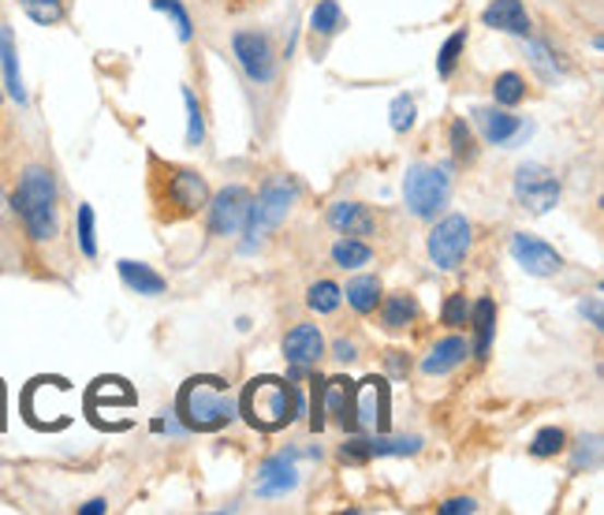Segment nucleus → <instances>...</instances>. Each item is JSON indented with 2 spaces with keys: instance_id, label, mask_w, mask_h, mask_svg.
<instances>
[{
  "instance_id": "1",
  "label": "nucleus",
  "mask_w": 604,
  "mask_h": 515,
  "mask_svg": "<svg viewBox=\"0 0 604 515\" xmlns=\"http://www.w3.org/2000/svg\"><path fill=\"white\" fill-rule=\"evenodd\" d=\"M12 213L20 216L23 232L34 243H49L57 239L60 216H57V179L49 168L31 165L23 168L20 184L12 191Z\"/></svg>"
},
{
  "instance_id": "2",
  "label": "nucleus",
  "mask_w": 604,
  "mask_h": 515,
  "mask_svg": "<svg viewBox=\"0 0 604 515\" xmlns=\"http://www.w3.org/2000/svg\"><path fill=\"white\" fill-rule=\"evenodd\" d=\"M239 411L250 430L276 433L292 426L303 414V396L295 393L292 382H281V377H254V382L242 388Z\"/></svg>"
},
{
  "instance_id": "3",
  "label": "nucleus",
  "mask_w": 604,
  "mask_h": 515,
  "mask_svg": "<svg viewBox=\"0 0 604 515\" xmlns=\"http://www.w3.org/2000/svg\"><path fill=\"white\" fill-rule=\"evenodd\" d=\"M176 414L183 419L187 430L194 433H213L221 426H228L239 414V403L232 400V393L224 388L221 377H191L176 396Z\"/></svg>"
},
{
  "instance_id": "4",
  "label": "nucleus",
  "mask_w": 604,
  "mask_h": 515,
  "mask_svg": "<svg viewBox=\"0 0 604 515\" xmlns=\"http://www.w3.org/2000/svg\"><path fill=\"white\" fill-rule=\"evenodd\" d=\"M295 198H299V184L287 176H273L261 184L258 198H250V213H247V224H242V232H247L250 239L265 236V232L281 229L287 221V213H292Z\"/></svg>"
},
{
  "instance_id": "5",
  "label": "nucleus",
  "mask_w": 604,
  "mask_h": 515,
  "mask_svg": "<svg viewBox=\"0 0 604 515\" xmlns=\"http://www.w3.org/2000/svg\"><path fill=\"white\" fill-rule=\"evenodd\" d=\"M448 195H452V184H448L445 168L437 165H414L403 176V198H407V210L422 221H433L440 210L448 206Z\"/></svg>"
},
{
  "instance_id": "6",
  "label": "nucleus",
  "mask_w": 604,
  "mask_h": 515,
  "mask_svg": "<svg viewBox=\"0 0 604 515\" xmlns=\"http://www.w3.org/2000/svg\"><path fill=\"white\" fill-rule=\"evenodd\" d=\"M351 400H355V385L347 377H313V403H310V430L321 433L329 422H340L347 433H355V411H351Z\"/></svg>"
},
{
  "instance_id": "7",
  "label": "nucleus",
  "mask_w": 604,
  "mask_h": 515,
  "mask_svg": "<svg viewBox=\"0 0 604 515\" xmlns=\"http://www.w3.org/2000/svg\"><path fill=\"white\" fill-rule=\"evenodd\" d=\"M429 258L437 269H459L466 261V250H471V221L463 213H448L445 221H437V229L429 232Z\"/></svg>"
},
{
  "instance_id": "8",
  "label": "nucleus",
  "mask_w": 604,
  "mask_h": 515,
  "mask_svg": "<svg viewBox=\"0 0 604 515\" xmlns=\"http://www.w3.org/2000/svg\"><path fill=\"white\" fill-rule=\"evenodd\" d=\"M351 411H355V430H366V433L389 430V414H392L389 382H384V377H366V382H358Z\"/></svg>"
},
{
  "instance_id": "9",
  "label": "nucleus",
  "mask_w": 604,
  "mask_h": 515,
  "mask_svg": "<svg viewBox=\"0 0 604 515\" xmlns=\"http://www.w3.org/2000/svg\"><path fill=\"white\" fill-rule=\"evenodd\" d=\"M516 202L530 213H548L556 202H560V179L553 176L545 165H519L516 172Z\"/></svg>"
},
{
  "instance_id": "10",
  "label": "nucleus",
  "mask_w": 604,
  "mask_h": 515,
  "mask_svg": "<svg viewBox=\"0 0 604 515\" xmlns=\"http://www.w3.org/2000/svg\"><path fill=\"white\" fill-rule=\"evenodd\" d=\"M232 52H236L242 75L250 83H273L276 79V57H273V42L258 31H239L232 38Z\"/></svg>"
},
{
  "instance_id": "11",
  "label": "nucleus",
  "mask_w": 604,
  "mask_h": 515,
  "mask_svg": "<svg viewBox=\"0 0 604 515\" xmlns=\"http://www.w3.org/2000/svg\"><path fill=\"white\" fill-rule=\"evenodd\" d=\"M165 202L173 206L179 216H191L198 210H205V202H210V184H205L202 172L173 168L165 176Z\"/></svg>"
},
{
  "instance_id": "12",
  "label": "nucleus",
  "mask_w": 604,
  "mask_h": 515,
  "mask_svg": "<svg viewBox=\"0 0 604 515\" xmlns=\"http://www.w3.org/2000/svg\"><path fill=\"white\" fill-rule=\"evenodd\" d=\"M205 206H210V232L213 236H236V232H242V224H247L250 191L247 187H239V184H232Z\"/></svg>"
},
{
  "instance_id": "13",
  "label": "nucleus",
  "mask_w": 604,
  "mask_h": 515,
  "mask_svg": "<svg viewBox=\"0 0 604 515\" xmlns=\"http://www.w3.org/2000/svg\"><path fill=\"white\" fill-rule=\"evenodd\" d=\"M511 258H516L530 277H556L564 266L556 247H548L545 239L530 236V232H516V236H511Z\"/></svg>"
},
{
  "instance_id": "14",
  "label": "nucleus",
  "mask_w": 604,
  "mask_h": 515,
  "mask_svg": "<svg viewBox=\"0 0 604 515\" xmlns=\"http://www.w3.org/2000/svg\"><path fill=\"white\" fill-rule=\"evenodd\" d=\"M295 485H299V471H295V456H292V452H281V456H273V459H265V464H261L254 493L265 496V501H269V496L292 493Z\"/></svg>"
},
{
  "instance_id": "15",
  "label": "nucleus",
  "mask_w": 604,
  "mask_h": 515,
  "mask_svg": "<svg viewBox=\"0 0 604 515\" xmlns=\"http://www.w3.org/2000/svg\"><path fill=\"white\" fill-rule=\"evenodd\" d=\"M324 355V337H321V329L318 325H295L292 332L284 337V359L292 366H303V370H310V366H318V359Z\"/></svg>"
},
{
  "instance_id": "16",
  "label": "nucleus",
  "mask_w": 604,
  "mask_h": 515,
  "mask_svg": "<svg viewBox=\"0 0 604 515\" xmlns=\"http://www.w3.org/2000/svg\"><path fill=\"white\" fill-rule=\"evenodd\" d=\"M474 120H477V128H482L485 142H493V147H511V142H519L522 134L530 131L519 116L504 113V108H477Z\"/></svg>"
},
{
  "instance_id": "17",
  "label": "nucleus",
  "mask_w": 604,
  "mask_h": 515,
  "mask_svg": "<svg viewBox=\"0 0 604 515\" xmlns=\"http://www.w3.org/2000/svg\"><path fill=\"white\" fill-rule=\"evenodd\" d=\"M482 23L493 26V31L516 34V38H530V31H534L522 0H493V4L482 12Z\"/></svg>"
},
{
  "instance_id": "18",
  "label": "nucleus",
  "mask_w": 604,
  "mask_h": 515,
  "mask_svg": "<svg viewBox=\"0 0 604 515\" xmlns=\"http://www.w3.org/2000/svg\"><path fill=\"white\" fill-rule=\"evenodd\" d=\"M466 340L463 337H445V340H437L433 343V351L426 359H422V374H429V377H440V374H448V370H455L459 363L466 359Z\"/></svg>"
},
{
  "instance_id": "19",
  "label": "nucleus",
  "mask_w": 604,
  "mask_h": 515,
  "mask_svg": "<svg viewBox=\"0 0 604 515\" xmlns=\"http://www.w3.org/2000/svg\"><path fill=\"white\" fill-rule=\"evenodd\" d=\"M329 224L340 236H369V232H374V216H369L366 206H358V202H336L329 210Z\"/></svg>"
},
{
  "instance_id": "20",
  "label": "nucleus",
  "mask_w": 604,
  "mask_h": 515,
  "mask_svg": "<svg viewBox=\"0 0 604 515\" xmlns=\"http://www.w3.org/2000/svg\"><path fill=\"white\" fill-rule=\"evenodd\" d=\"M0 68H4V86L8 94L20 105H26V90H23V75H20V52H15V34L12 26L0 31Z\"/></svg>"
},
{
  "instance_id": "21",
  "label": "nucleus",
  "mask_w": 604,
  "mask_h": 515,
  "mask_svg": "<svg viewBox=\"0 0 604 515\" xmlns=\"http://www.w3.org/2000/svg\"><path fill=\"white\" fill-rule=\"evenodd\" d=\"M377 306H381V325H384L389 332L407 329V325H411L414 318H418V303H414L411 292H395V295H389V300H381Z\"/></svg>"
},
{
  "instance_id": "22",
  "label": "nucleus",
  "mask_w": 604,
  "mask_h": 515,
  "mask_svg": "<svg viewBox=\"0 0 604 515\" xmlns=\"http://www.w3.org/2000/svg\"><path fill=\"white\" fill-rule=\"evenodd\" d=\"M120 280L139 295H161L168 288V280L161 273H153L150 266H142V261H128V258L120 261Z\"/></svg>"
},
{
  "instance_id": "23",
  "label": "nucleus",
  "mask_w": 604,
  "mask_h": 515,
  "mask_svg": "<svg viewBox=\"0 0 604 515\" xmlns=\"http://www.w3.org/2000/svg\"><path fill=\"white\" fill-rule=\"evenodd\" d=\"M471 314H474V332H477L474 351H477V359H485L489 355V348H493V329H497V303L477 300Z\"/></svg>"
},
{
  "instance_id": "24",
  "label": "nucleus",
  "mask_w": 604,
  "mask_h": 515,
  "mask_svg": "<svg viewBox=\"0 0 604 515\" xmlns=\"http://www.w3.org/2000/svg\"><path fill=\"white\" fill-rule=\"evenodd\" d=\"M347 303L355 306L358 314H374L377 303H381V280L377 277H355L347 284Z\"/></svg>"
},
{
  "instance_id": "25",
  "label": "nucleus",
  "mask_w": 604,
  "mask_h": 515,
  "mask_svg": "<svg viewBox=\"0 0 604 515\" xmlns=\"http://www.w3.org/2000/svg\"><path fill=\"white\" fill-rule=\"evenodd\" d=\"M332 261H336L340 269H363L374 261V247L369 243H363L358 236H344L332 247Z\"/></svg>"
},
{
  "instance_id": "26",
  "label": "nucleus",
  "mask_w": 604,
  "mask_h": 515,
  "mask_svg": "<svg viewBox=\"0 0 604 515\" xmlns=\"http://www.w3.org/2000/svg\"><path fill=\"white\" fill-rule=\"evenodd\" d=\"M422 448V437H384V433H374L366 441L369 459L374 456H414Z\"/></svg>"
},
{
  "instance_id": "27",
  "label": "nucleus",
  "mask_w": 604,
  "mask_h": 515,
  "mask_svg": "<svg viewBox=\"0 0 604 515\" xmlns=\"http://www.w3.org/2000/svg\"><path fill=\"white\" fill-rule=\"evenodd\" d=\"M20 4L38 26H57V23H64V15H68L64 0H20Z\"/></svg>"
},
{
  "instance_id": "28",
  "label": "nucleus",
  "mask_w": 604,
  "mask_h": 515,
  "mask_svg": "<svg viewBox=\"0 0 604 515\" xmlns=\"http://www.w3.org/2000/svg\"><path fill=\"white\" fill-rule=\"evenodd\" d=\"M344 300V288L332 284V280H318V284H310V292H306V303H310V311L318 314H332Z\"/></svg>"
},
{
  "instance_id": "29",
  "label": "nucleus",
  "mask_w": 604,
  "mask_h": 515,
  "mask_svg": "<svg viewBox=\"0 0 604 515\" xmlns=\"http://www.w3.org/2000/svg\"><path fill=\"white\" fill-rule=\"evenodd\" d=\"M340 26H344V12H340L336 0H321V4L310 12V31L313 34H324V38H329V34H336Z\"/></svg>"
},
{
  "instance_id": "30",
  "label": "nucleus",
  "mask_w": 604,
  "mask_h": 515,
  "mask_svg": "<svg viewBox=\"0 0 604 515\" xmlns=\"http://www.w3.org/2000/svg\"><path fill=\"white\" fill-rule=\"evenodd\" d=\"M493 97H497V105L504 108L519 105L522 97H526V79L516 75V71H504V75H497V83H493Z\"/></svg>"
},
{
  "instance_id": "31",
  "label": "nucleus",
  "mask_w": 604,
  "mask_h": 515,
  "mask_svg": "<svg viewBox=\"0 0 604 515\" xmlns=\"http://www.w3.org/2000/svg\"><path fill=\"white\" fill-rule=\"evenodd\" d=\"M463 49H466V31H455L452 38L440 45V52H437V75L440 79L452 75L455 65H459V57H463Z\"/></svg>"
},
{
  "instance_id": "32",
  "label": "nucleus",
  "mask_w": 604,
  "mask_h": 515,
  "mask_svg": "<svg viewBox=\"0 0 604 515\" xmlns=\"http://www.w3.org/2000/svg\"><path fill=\"white\" fill-rule=\"evenodd\" d=\"M183 105H187V147H202L205 120H202V105H198L191 86H183Z\"/></svg>"
},
{
  "instance_id": "33",
  "label": "nucleus",
  "mask_w": 604,
  "mask_h": 515,
  "mask_svg": "<svg viewBox=\"0 0 604 515\" xmlns=\"http://www.w3.org/2000/svg\"><path fill=\"white\" fill-rule=\"evenodd\" d=\"M564 445H567L564 430L560 426H545L534 441H530V456L548 459V456H556V452H564Z\"/></svg>"
},
{
  "instance_id": "34",
  "label": "nucleus",
  "mask_w": 604,
  "mask_h": 515,
  "mask_svg": "<svg viewBox=\"0 0 604 515\" xmlns=\"http://www.w3.org/2000/svg\"><path fill=\"white\" fill-rule=\"evenodd\" d=\"M79 250H83L86 258H97V236H94V206H79Z\"/></svg>"
},
{
  "instance_id": "35",
  "label": "nucleus",
  "mask_w": 604,
  "mask_h": 515,
  "mask_svg": "<svg viewBox=\"0 0 604 515\" xmlns=\"http://www.w3.org/2000/svg\"><path fill=\"white\" fill-rule=\"evenodd\" d=\"M452 157L463 161V165L477 157V142H474V131L466 128V120H455L452 124Z\"/></svg>"
},
{
  "instance_id": "36",
  "label": "nucleus",
  "mask_w": 604,
  "mask_h": 515,
  "mask_svg": "<svg viewBox=\"0 0 604 515\" xmlns=\"http://www.w3.org/2000/svg\"><path fill=\"white\" fill-rule=\"evenodd\" d=\"M153 8H157V12H165V15H173V23L179 31V42H191L194 26H191V15H187V8L179 4V0H153Z\"/></svg>"
},
{
  "instance_id": "37",
  "label": "nucleus",
  "mask_w": 604,
  "mask_h": 515,
  "mask_svg": "<svg viewBox=\"0 0 604 515\" xmlns=\"http://www.w3.org/2000/svg\"><path fill=\"white\" fill-rule=\"evenodd\" d=\"M530 60H534V68L541 71V79H548V83L560 75V68H556V57L548 52L545 42H530Z\"/></svg>"
},
{
  "instance_id": "38",
  "label": "nucleus",
  "mask_w": 604,
  "mask_h": 515,
  "mask_svg": "<svg viewBox=\"0 0 604 515\" xmlns=\"http://www.w3.org/2000/svg\"><path fill=\"white\" fill-rule=\"evenodd\" d=\"M392 131L395 134H403V131H411L414 128V102H411V97L407 94H400V97H395V102H392Z\"/></svg>"
},
{
  "instance_id": "39",
  "label": "nucleus",
  "mask_w": 604,
  "mask_h": 515,
  "mask_svg": "<svg viewBox=\"0 0 604 515\" xmlns=\"http://www.w3.org/2000/svg\"><path fill=\"white\" fill-rule=\"evenodd\" d=\"M440 318H445V325H466V318H471V303H466V295H448L445 311H440Z\"/></svg>"
},
{
  "instance_id": "40",
  "label": "nucleus",
  "mask_w": 604,
  "mask_h": 515,
  "mask_svg": "<svg viewBox=\"0 0 604 515\" xmlns=\"http://www.w3.org/2000/svg\"><path fill=\"white\" fill-rule=\"evenodd\" d=\"M597 456H601V441L597 437H590V441L582 437V448L575 452V471H582V467H593V464H597Z\"/></svg>"
},
{
  "instance_id": "41",
  "label": "nucleus",
  "mask_w": 604,
  "mask_h": 515,
  "mask_svg": "<svg viewBox=\"0 0 604 515\" xmlns=\"http://www.w3.org/2000/svg\"><path fill=\"white\" fill-rule=\"evenodd\" d=\"M471 515V512H477V504L471 501V496H452V501H445L440 504V515Z\"/></svg>"
},
{
  "instance_id": "42",
  "label": "nucleus",
  "mask_w": 604,
  "mask_h": 515,
  "mask_svg": "<svg viewBox=\"0 0 604 515\" xmlns=\"http://www.w3.org/2000/svg\"><path fill=\"white\" fill-rule=\"evenodd\" d=\"M582 314H585V318H590L593 329H604V318H601V300H597V295H593L590 303H582Z\"/></svg>"
},
{
  "instance_id": "43",
  "label": "nucleus",
  "mask_w": 604,
  "mask_h": 515,
  "mask_svg": "<svg viewBox=\"0 0 604 515\" xmlns=\"http://www.w3.org/2000/svg\"><path fill=\"white\" fill-rule=\"evenodd\" d=\"M336 359H340V363H351V359H355V343H351V340H336Z\"/></svg>"
},
{
  "instance_id": "44",
  "label": "nucleus",
  "mask_w": 604,
  "mask_h": 515,
  "mask_svg": "<svg viewBox=\"0 0 604 515\" xmlns=\"http://www.w3.org/2000/svg\"><path fill=\"white\" fill-rule=\"evenodd\" d=\"M108 508V504L102 501V496H97V501H90V504H83V508H79V512H83V515H102Z\"/></svg>"
},
{
  "instance_id": "45",
  "label": "nucleus",
  "mask_w": 604,
  "mask_h": 515,
  "mask_svg": "<svg viewBox=\"0 0 604 515\" xmlns=\"http://www.w3.org/2000/svg\"><path fill=\"white\" fill-rule=\"evenodd\" d=\"M389 366L395 370V374H407V366H411V363H403L400 351H392V355H389Z\"/></svg>"
},
{
  "instance_id": "46",
  "label": "nucleus",
  "mask_w": 604,
  "mask_h": 515,
  "mask_svg": "<svg viewBox=\"0 0 604 515\" xmlns=\"http://www.w3.org/2000/svg\"><path fill=\"white\" fill-rule=\"evenodd\" d=\"M8 213V195H4V187H0V216Z\"/></svg>"
}]
</instances>
